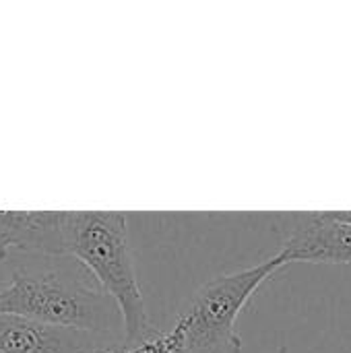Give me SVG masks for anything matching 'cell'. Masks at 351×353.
<instances>
[{
    "mask_svg": "<svg viewBox=\"0 0 351 353\" xmlns=\"http://www.w3.org/2000/svg\"><path fill=\"white\" fill-rule=\"evenodd\" d=\"M4 263L10 283L0 290V314L87 331L122 345L118 304L74 256L10 252Z\"/></svg>",
    "mask_w": 351,
    "mask_h": 353,
    "instance_id": "obj_1",
    "label": "cell"
},
{
    "mask_svg": "<svg viewBox=\"0 0 351 353\" xmlns=\"http://www.w3.org/2000/svg\"><path fill=\"white\" fill-rule=\"evenodd\" d=\"M64 254L83 263L118 304L124 323L122 347L141 345L157 333L149 325L139 288L126 213L64 211Z\"/></svg>",
    "mask_w": 351,
    "mask_h": 353,
    "instance_id": "obj_2",
    "label": "cell"
},
{
    "mask_svg": "<svg viewBox=\"0 0 351 353\" xmlns=\"http://www.w3.org/2000/svg\"><path fill=\"white\" fill-rule=\"evenodd\" d=\"M290 263L277 252L267 263L217 275L205 281L178 314L176 329L182 335V353H240L236 333L240 312L257 290Z\"/></svg>",
    "mask_w": 351,
    "mask_h": 353,
    "instance_id": "obj_3",
    "label": "cell"
},
{
    "mask_svg": "<svg viewBox=\"0 0 351 353\" xmlns=\"http://www.w3.org/2000/svg\"><path fill=\"white\" fill-rule=\"evenodd\" d=\"M279 254L292 263L351 265V221L327 213H300L292 217Z\"/></svg>",
    "mask_w": 351,
    "mask_h": 353,
    "instance_id": "obj_4",
    "label": "cell"
},
{
    "mask_svg": "<svg viewBox=\"0 0 351 353\" xmlns=\"http://www.w3.org/2000/svg\"><path fill=\"white\" fill-rule=\"evenodd\" d=\"M118 347L122 345L87 331L0 314L2 353H103Z\"/></svg>",
    "mask_w": 351,
    "mask_h": 353,
    "instance_id": "obj_5",
    "label": "cell"
},
{
    "mask_svg": "<svg viewBox=\"0 0 351 353\" xmlns=\"http://www.w3.org/2000/svg\"><path fill=\"white\" fill-rule=\"evenodd\" d=\"M126 353H182V339L176 329H170L168 333H155L147 341L134 347H124Z\"/></svg>",
    "mask_w": 351,
    "mask_h": 353,
    "instance_id": "obj_6",
    "label": "cell"
},
{
    "mask_svg": "<svg viewBox=\"0 0 351 353\" xmlns=\"http://www.w3.org/2000/svg\"><path fill=\"white\" fill-rule=\"evenodd\" d=\"M0 353H2V352H0Z\"/></svg>",
    "mask_w": 351,
    "mask_h": 353,
    "instance_id": "obj_7",
    "label": "cell"
}]
</instances>
